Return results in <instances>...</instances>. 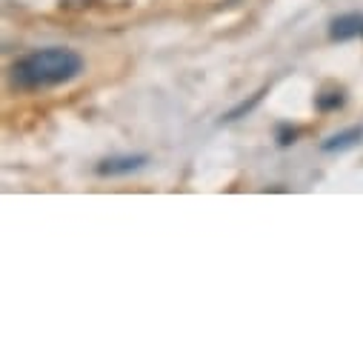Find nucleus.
Returning <instances> with one entry per match:
<instances>
[{
	"instance_id": "nucleus-1",
	"label": "nucleus",
	"mask_w": 363,
	"mask_h": 363,
	"mask_svg": "<svg viewBox=\"0 0 363 363\" xmlns=\"http://www.w3.org/2000/svg\"><path fill=\"white\" fill-rule=\"evenodd\" d=\"M83 57L69 46H46L21 55L9 66V83L18 92H43L63 86L83 72Z\"/></svg>"
},
{
	"instance_id": "nucleus-2",
	"label": "nucleus",
	"mask_w": 363,
	"mask_h": 363,
	"mask_svg": "<svg viewBox=\"0 0 363 363\" xmlns=\"http://www.w3.org/2000/svg\"><path fill=\"white\" fill-rule=\"evenodd\" d=\"M149 163V155H115L98 163L101 177H118V174H132Z\"/></svg>"
},
{
	"instance_id": "nucleus-3",
	"label": "nucleus",
	"mask_w": 363,
	"mask_h": 363,
	"mask_svg": "<svg viewBox=\"0 0 363 363\" xmlns=\"http://www.w3.org/2000/svg\"><path fill=\"white\" fill-rule=\"evenodd\" d=\"M329 38L332 40H352V38H363V15L349 12V15H337L329 23Z\"/></svg>"
},
{
	"instance_id": "nucleus-4",
	"label": "nucleus",
	"mask_w": 363,
	"mask_h": 363,
	"mask_svg": "<svg viewBox=\"0 0 363 363\" xmlns=\"http://www.w3.org/2000/svg\"><path fill=\"white\" fill-rule=\"evenodd\" d=\"M357 143H363V126H349V129H343V132H337V135H329V138L320 143V149H323L326 155H335V152L354 149Z\"/></svg>"
},
{
	"instance_id": "nucleus-5",
	"label": "nucleus",
	"mask_w": 363,
	"mask_h": 363,
	"mask_svg": "<svg viewBox=\"0 0 363 363\" xmlns=\"http://www.w3.org/2000/svg\"><path fill=\"white\" fill-rule=\"evenodd\" d=\"M343 101H346V95L340 92V89H337V92H323V95H318V109L320 112H332V109H340L343 106Z\"/></svg>"
},
{
	"instance_id": "nucleus-6",
	"label": "nucleus",
	"mask_w": 363,
	"mask_h": 363,
	"mask_svg": "<svg viewBox=\"0 0 363 363\" xmlns=\"http://www.w3.org/2000/svg\"><path fill=\"white\" fill-rule=\"evenodd\" d=\"M260 98H263V89H260V92H257V95H255V98H252V101H249V104H240V106H238V109H232V112H229V115H226V118H223V121H238V118H240V115H243V112H252V109H255V106H257V104H260Z\"/></svg>"
},
{
	"instance_id": "nucleus-7",
	"label": "nucleus",
	"mask_w": 363,
	"mask_h": 363,
	"mask_svg": "<svg viewBox=\"0 0 363 363\" xmlns=\"http://www.w3.org/2000/svg\"><path fill=\"white\" fill-rule=\"evenodd\" d=\"M298 129H292V126H278V143L281 146H292L295 140H298Z\"/></svg>"
}]
</instances>
